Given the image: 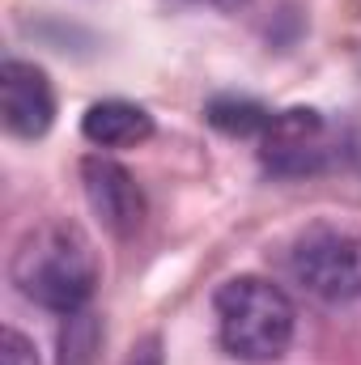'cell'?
<instances>
[{
	"mask_svg": "<svg viewBox=\"0 0 361 365\" xmlns=\"http://www.w3.org/2000/svg\"><path fill=\"white\" fill-rule=\"evenodd\" d=\"M9 276L17 293L43 310L77 314L86 310L98 284V251L90 234L73 221H43L13 247Z\"/></svg>",
	"mask_w": 361,
	"mask_h": 365,
	"instance_id": "6da1fadb",
	"label": "cell"
},
{
	"mask_svg": "<svg viewBox=\"0 0 361 365\" xmlns=\"http://www.w3.org/2000/svg\"><path fill=\"white\" fill-rule=\"evenodd\" d=\"M217 314V340L234 361L268 365L280 361L293 344V302L280 284L264 276H234L213 297Z\"/></svg>",
	"mask_w": 361,
	"mask_h": 365,
	"instance_id": "7a4b0ae2",
	"label": "cell"
},
{
	"mask_svg": "<svg viewBox=\"0 0 361 365\" xmlns=\"http://www.w3.org/2000/svg\"><path fill=\"white\" fill-rule=\"evenodd\" d=\"M289 268L306 293L323 302H353L361 297V238L319 221L298 234L289 251Z\"/></svg>",
	"mask_w": 361,
	"mask_h": 365,
	"instance_id": "3957f363",
	"label": "cell"
},
{
	"mask_svg": "<svg viewBox=\"0 0 361 365\" xmlns=\"http://www.w3.org/2000/svg\"><path fill=\"white\" fill-rule=\"evenodd\" d=\"M260 158L280 179L319 175L327 166V158H332V136H327L323 115L310 110V106L272 110V123L260 136Z\"/></svg>",
	"mask_w": 361,
	"mask_h": 365,
	"instance_id": "277c9868",
	"label": "cell"
},
{
	"mask_svg": "<svg viewBox=\"0 0 361 365\" xmlns=\"http://www.w3.org/2000/svg\"><path fill=\"white\" fill-rule=\"evenodd\" d=\"M81 187L106 234L132 238L145 225V191L132 179V170H123L115 158H102V153L81 158Z\"/></svg>",
	"mask_w": 361,
	"mask_h": 365,
	"instance_id": "5b68a950",
	"label": "cell"
},
{
	"mask_svg": "<svg viewBox=\"0 0 361 365\" xmlns=\"http://www.w3.org/2000/svg\"><path fill=\"white\" fill-rule=\"evenodd\" d=\"M0 119L13 136L39 140L56 123V90L39 64L4 60L0 64Z\"/></svg>",
	"mask_w": 361,
	"mask_h": 365,
	"instance_id": "8992f818",
	"label": "cell"
},
{
	"mask_svg": "<svg viewBox=\"0 0 361 365\" xmlns=\"http://www.w3.org/2000/svg\"><path fill=\"white\" fill-rule=\"evenodd\" d=\"M81 136L98 145V149H136L153 136V115L136 102H123V98H106V102H93L81 119Z\"/></svg>",
	"mask_w": 361,
	"mask_h": 365,
	"instance_id": "52a82bcc",
	"label": "cell"
},
{
	"mask_svg": "<svg viewBox=\"0 0 361 365\" xmlns=\"http://www.w3.org/2000/svg\"><path fill=\"white\" fill-rule=\"evenodd\" d=\"M208 123L217 128V132H225V136H238V140H260L264 136V128L272 123V110L264 102H255V98H213L208 102Z\"/></svg>",
	"mask_w": 361,
	"mask_h": 365,
	"instance_id": "ba28073f",
	"label": "cell"
},
{
	"mask_svg": "<svg viewBox=\"0 0 361 365\" xmlns=\"http://www.w3.org/2000/svg\"><path fill=\"white\" fill-rule=\"evenodd\" d=\"M68 327L60 336V365H90L93 349H98V327H93V314L77 310V314H64Z\"/></svg>",
	"mask_w": 361,
	"mask_h": 365,
	"instance_id": "9c48e42d",
	"label": "cell"
},
{
	"mask_svg": "<svg viewBox=\"0 0 361 365\" xmlns=\"http://www.w3.org/2000/svg\"><path fill=\"white\" fill-rule=\"evenodd\" d=\"M0 365H39V353H34V344L21 331L4 327L0 331Z\"/></svg>",
	"mask_w": 361,
	"mask_h": 365,
	"instance_id": "30bf717a",
	"label": "cell"
},
{
	"mask_svg": "<svg viewBox=\"0 0 361 365\" xmlns=\"http://www.w3.org/2000/svg\"><path fill=\"white\" fill-rule=\"evenodd\" d=\"M128 365H162V353H158V344L149 340V344H141L132 357H128Z\"/></svg>",
	"mask_w": 361,
	"mask_h": 365,
	"instance_id": "8fae6325",
	"label": "cell"
},
{
	"mask_svg": "<svg viewBox=\"0 0 361 365\" xmlns=\"http://www.w3.org/2000/svg\"><path fill=\"white\" fill-rule=\"evenodd\" d=\"M183 4H204V9H221V13H234V9H243L247 0H183Z\"/></svg>",
	"mask_w": 361,
	"mask_h": 365,
	"instance_id": "7c38bea8",
	"label": "cell"
}]
</instances>
